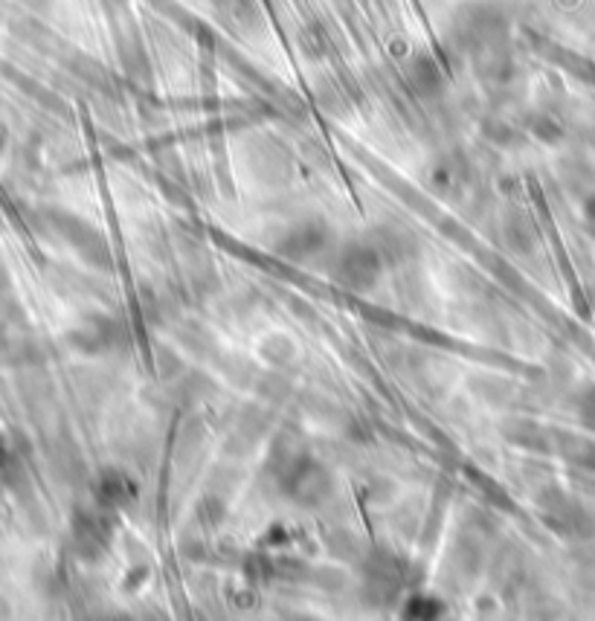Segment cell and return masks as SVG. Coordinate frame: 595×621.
<instances>
[{
	"label": "cell",
	"mask_w": 595,
	"mask_h": 621,
	"mask_svg": "<svg viewBox=\"0 0 595 621\" xmlns=\"http://www.w3.org/2000/svg\"><path fill=\"white\" fill-rule=\"evenodd\" d=\"M584 221H587L590 230L595 232V195H593V198L584 200Z\"/></svg>",
	"instance_id": "12"
},
{
	"label": "cell",
	"mask_w": 595,
	"mask_h": 621,
	"mask_svg": "<svg viewBox=\"0 0 595 621\" xmlns=\"http://www.w3.org/2000/svg\"><path fill=\"white\" fill-rule=\"evenodd\" d=\"M570 448H563V456L572 464H579L581 471L595 473V441L593 439H567Z\"/></svg>",
	"instance_id": "9"
},
{
	"label": "cell",
	"mask_w": 595,
	"mask_h": 621,
	"mask_svg": "<svg viewBox=\"0 0 595 621\" xmlns=\"http://www.w3.org/2000/svg\"><path fill=\"white\" fill-rule=\"evenodd\" d=\"M442 601H436V598H424V596H415L407 601V610L404 616L407 619H438L442 616Z\"/></svg>",
	"instance_id": "10"
},
{
	"label": "cell",
	"mask_w": 595,
	"mask_h": 621,
	"mask_svg": "<svg viewBox=\"0 0 595 621\" xmlns=\"http://www.w3.org/2000/svg\"><path fill=\"white\" fill-rule=\"evenodd\" d=\"M114 517L116 511L102 506L96 511H82L76 517L73 538L84 557H96L108 549L111 538H114Z\"/></svg>",
	"instance_id": "5"
},
{
	"label": "cell",
	"mask_w": 595,
	"mask_h": 621,
	"mask_svg": "<svg viewBox=\"0 0 595 621\" xmlns=\"http://www.w3.org/2000/svg\"><path fill=\"white\" fill-rule=\"evenodd\" d=\"M329 248V227L320 225V221H302V225L290 227L285 235H282L273 250L279 256L290 258V262H308V258L320 256Z\"/></svg>",
	"instance_id": "4"
},
{
	"label": "cell",
	"mask_w": 595,
	"mask_h": 621,
	"mask_svg": "<svg viewBox=\"0 0 595 621\" xmlns=\"http://www.w3.org/2000/svg\"><path fill=\"white\" fill-rule=\"evenodd\" d=\"M380 235H384V239H373V241H375V248L380 250V256L387 258V265L389 262H401V258H407L410 253H413L415 244L407 232L396 230V227H384Z\"/></svg>",
	"instance_id": "8"
},
{
	"label": "cell",
	"mask_w": 595,
	"mask_h": 621,
	"mask_svg": "<svg viewBox=\"0 0 595 621\" xmlns=\"http://www.w3.org/2000/svg\"><path fill=\"white\" fill-rule=\"evenodd\" d=\"M140 497V485L131 473L123 468H105L96 480V506L111 508V511H123Z\"/></svg>",
	"instance_id": "6"
},
{
	"label": "cell",
	"mask_w": 595,
	"mask_h": 621,
	"mask_svg": "<svg viewBox=\"0 0 595 621\" xmlns=\"http://www.w3.org/2000/svg\"><path fill=\"white\" fill-rule=\"evenodd\" d=\"M575 415H579L581 427H587L590 433H595V383H590L587 390L579 395V401H575Z\"/></svg>",
	"instance_id": "11"
},
{
	"label": "cell",
	"mask_w": 595,
	"mask_h": 621,
	"mask_svg": "<svg viewBox=\"0 0 595 621\" xmlns=\"http://www.w3.org/2000/svg\"><path fill=\"white\" fill-rule=\"evenodd\" d=\"M540 520L549 531L567 540H590L595 538V514L581 499L570 497L567 491L552 488L538 497Z\"/></svg>",
	"instance_id": "2"
},
{
	"label": "cell",
	"mask_w": 595,
	"mask_h": 621,
	"mask_svg": "<svg viewBox=\"0 0 595 621\" xmlns=\"http://www.w3.org/2000/svg\"><path fill=\"white\" fill-rule=\"evenodd\" d=\"M384 265H387V258L380 256V250L375 248L373 239L352 241L346 248H340L331 258V279L340 288L366 294V290H373L378 285Z\"/></svg>",
	"instance_id": "1"
},
{
	"label": "cell",
	"mask_w": 595,
	"mask_h": 621,
	"mask_svg": "<svg viewBox=\"0 0 595 621\" xmlns=\"http://www.w3.org/2000/svg\"><path fill=\"white\" fill-rule=\"evenodd\" d=\"M282 488L288 494L294 503L299 506H320L329 499V494L334 491V482H331V473L325 464H320L311 456H297L294 462L285 468V476H282Z\"/></svg>",
	"instance_id": "3"
},
{
	"label": "cell",
	"mask_w": 595,
	"mask_h": 621,
	"mask_svg": "<svg viewBox=\"0 0 595 621\" xmlns=\"http://www.w3.org/2000/svg\"><path fill=\"white\" fill-rule=\"evenodd\" d=\"M407 82L413 88V93L424 96V100H433L436 93H442L445 88V73H442V67L433 56L422 53V56H415L407 67Z\"/></svg>",
	"instance_id": "7"
}]
</instances>
